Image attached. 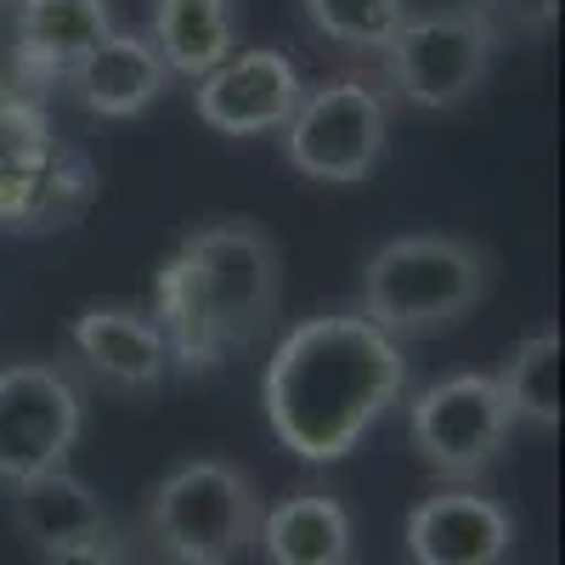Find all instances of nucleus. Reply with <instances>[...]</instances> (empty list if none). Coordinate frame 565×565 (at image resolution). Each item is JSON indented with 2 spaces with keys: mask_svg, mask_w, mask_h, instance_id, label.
I'll return each mask as SVG.
<instances>
[{
  "mask_svg": "<svg viewBox=\"0 0 565 565\" xmlns=\"http://www.w3.org/2000/svg\"><path fill=\"white\" fill-rule=\"evenodd\" d=\"M407 391L402 345L362 311L295 322L266 362V424L306 463H340Z\"/></svg>",
  "mask_w": 565,
  "mask_h": 565,
  "instance_id": "f257e3e1",
  "label": "nucleus"
},
{
  "mask_svg": "<svg viewBox=\"0 0 565 565\" xmlns=\"http://www.w3.org/2000/svg\"><path fill=\"white\" fill-rule=\"evenodd\" d=\"M282 300V255L260 221L215 215L193 226L159 266L153 322L164 334L170 367L215 373L249 351Z\"/></svg>",
  "mask_w": 565,
  "mask_h": 565,
  "instance_id": "f03ea898",
  "label": "nucleus"
},
{
  "mask_svg": "<svg viewBox=\"0 0 565 565\" xmlns=\"http://www.w3.org/2000/svg\"><path fill=\"white\" fill-rule=\"evenodd\" d=\"M492 289V255L469 238L447 232H407L373 249L362 271V317L385 328L391 340L402 334H447Z\"/></svg>",
  "mask_w": 565,
  "mask_h": 565,
  "instance_id": "7ed1b4c3",
  "label": "nucleus"
},
{
  "mask_svg": "<svg viewBox=\"0 0 565 565\" xmlns=\"http://www.w3.org/2000/svg\"><path fill=\"white\" fill-rule=\"evenodd\" d=\"M148 532L175 565H226L260 532L255 481L221 458L181 463L148 498Z\"/></svg>",
  "mask_w": 565,
  "mask_h": 565,
  "instance_id": "20e7f679",
  "label": "nucleus"
},
{
  "mask_svg": "<svg viewBox=\"0 0 565 565\" xmlns=\"http://www.w3.org/2000/svg\"><path fill=\"white\" fill-rule=\"evenodd\" d=\"M90 199L85 153L63 148L40 103L0 97V226L7 232H57Z\"/></svg>",
  "mask_w": 565,
  "mask_h": 565,
  "instance_id": "39448f33",
  "label": "nucleus"
},
{
  "mask_svg": "<svg viewBox=\"0 0 565 565\" xmlns=\"http://www.w3.org/2000/svg\"><path fill=\"white\" fill-rule=\"evenodd\" d=\"M380 57H385V79L402 90V103L424 114H447L481 90L498 57V29L476 7L407 12Z\"/></svg>",
  "mask_w": 565,
  "mask_h": 565,
  "instance_id": "423d86ee",
  "label": "nucleus"
},
{
  "mask_svg": "<svg viewBox=\"0 0 565 565\" xmlns=\"http://www.w3.org/2000/svg\"><path fill=\"white\" fill-rule=\"evenodd\" d=\"M391 108L367 79H322L300 90V108L282 125V159L295 175L322 186H356L385 159Z\"/></svg>",
  "mask_w": 565,
  "mask_h": 565,
  "instance_id": "0eeeda50",
  "label": "nucleus"
},
{
  "mask_svg": "<svg viewBox=\"0 0 565 565\" xmlns=\"http://www.w3.org/2000/svg\"><path fill=\"white\" fill-rule=\"evenodd\" d=\"M514 413L498 391V373H447L424 385L407 407V436L418 458L447 481H476L509 447Z\"/></svg>",
  "mask_w": 565,
  "mask_h": 565,
  "instance_id": "6e6552de",
  "label": "nucleus"
},
{
  "mask_svg": "<svg viewBox=\"0 0 565 565\" xmlns=\"http://www.w3.org/2000/svg\"><path fill=\"white\" fill-rule=\"evenodd\" d=\"M85 402L68 373L45 362L0 367V481L18 487L40 469H63L79 441Z\"/></svg>",
  "mask_w": 565,
  "mask_h": 565,
  "instance_id": "1a4fd4ad",
  "label": "nucleus"
},
{
  "mask_svg": "<svg viewBox=\"0 0 565 565\" xmlns=\"http://www.w3.org/2000/svg\"><path fill=\"white\" fill-rule=\"evenodd\" d=\"M300 68L271 52V45H255V52H232L226 63H215L193 103H199V119L221 136H271L289 125V114L300 108Z\"/></svg>",
  "mask_w": 565,
  "mask_h": 565,
  "instance_id": "9d476101",
  "label": "nucleus"
},
{
  "mask_svg": "<svg viewBox=\"0 0 565 565\" xmlns=\"http://www.w3.org/2000/svg\"><path fill=\"white\" fill-rule=\"evenodd\" d=\"M114 34L108 0H18L12 7V97L40 103L45 85L68 79V68L97 40Z\"/></svg>",
  "mask_w": 565,
  "mask_h": 565,
  "instance_id": "9b49d317",
  "label": "nucleus"
},
{
  "mask_svg": "<svg viewBox=\"0 0 565 565\" xmlns=\"http://www.w3.org/2000/svg\"><path fill=\"white\" fill-rule=\"evenodd\" d=\"M407 554L413 565H509L514 521L503 503L447 487L407 514Z\"/></svg>",
  "mask_w": 565,
  "mask_h": 565,
  "instance_id": "f8f14e48",
  "label": "nucleus"
},
{
  "mask_svg": "<svg viewBox=\"0 0 565 565\" xmlns=\"http://www.w3.org/2000/svg\"><path fill=\"white\" fill-rule=\"evenodd\" d=\"M74 90V103L97 119H136L141 108H153L170 85V68L164 57L153 52L148 34H108L97 40L90 52L68 68L63 79Z\"/></svg>",
  "mask_w": 565,
  "mask_h": 565,
  "instance_id": "ddd939ff",
  "label": "nucleus"
},
{
  "mask_svg": "<svg viewBox=\"0 0 565 565\" xmlns=\"http://www.w3.org/2000/svg\"><path fill=\"white\" fill-rule=\"evenodd\" d=\"M68 340H74L79 362L119 391H153L170 373L159 322L136 306H85L68 328Z\"/></svg>",
  "mask_w": 565,
  "mask_h": 565,
  "instance_id": "4468645a",
  "label": "nucleus"
},
{
  "mask_svg": "<svg viewBox=\"0 0 565 565\" xmlns=\"http://www.w3.org/2000/svg\"><path fill=\"white\" fill-rule=\"evenodd\" d=\"M12 526L40 554L103 548L108 543V509L79 476H68V469H40V476L12 487Z\"/></svg>",
  "mask_w": 565,
  "mask_h": 565,
  "instance_id": "2eb2a0df",
  "label": "nucleus"
},
{
  "mask_svg": "<svg viewBox=\"0 0 565 565\" xmlns=\"http://www.w3.org/2000/svg\"><path fill=\"white\" fill-rule=\"evenodd\" d=\"M148 40L170 74L204 79L238 52V0H153Z\"/></svg>",
  "mask_w": 565,
  "mask_h": 565,
  "instance_id": "dca6fc26",
  "label": "nucleus"
},
{
  "mask_svg": "<svg viewBox=\"0 0 565 565\" xmlns=\"http://www.w3.org/2000/svg\"><path fill=\"white\" fill-rule=\"evenodd\" d=\"M260 543L271 565H351V514L328 492H295L260 514Z\"/></svg>",
  "mask_w": 565,
  "mask_h": 565,
  "instance_id": "f3484780",
  "label": "nucleus"
},
{
  "mask_svg": "<svg viewBox=\"0 0 565 565\" xmlns=\"http://www.w3.org/2000/svg\"><path fill=\"white\" fill-rule=\"evenodd\" d=\"M498 391L514 413V424H537V430H554L559 424V334L554 328H537L514 345L509 367L498 373Z\"/></svg>",
  "mask_w": 565,
  "mask_h": 565,
  "instance_id": "a211bd4d",
  "label": "nucleus"
},
{
  "mask_svg": "<svg viewBox=\"0 0 565 565\" xmlns=\"http://www.w3.org/2000/svg\"><path fill=\"white\" fill-rule=\"evenodd\" d=\"M311 34L356 57H380L407 18V0H300Z\"/></svg>",
  "mask_w": 565,
  "mask_h": 565,
  "instance_id": "6ab92c4d",
  "label": "nucleus"
},
{
  "mask_svg": "<svg viewBox=\"0 0 565 565\" xmlns=\"http://www.w3.org/2000/svg\"><path fill=\"white\" fill-rule=\"evenodd\" d=\"M476 12L503 34H548L559 18V0H476Z\"/></svg>",
  "mask_w": 565,
  "mask_h": 565,
  "instance_id": "aec40b11",
  "label": "nucleus"
},
{
  "mask_svg": "<svg viewBox=\"0 0 565 565\" xmlns=\"http://www.w3.org/2000/svg\"><path fill=\"white\" fill-rule=\"evenodd\" d=\"M45 565H119L114 548H63V554H45Z\"/></svg>",
  "mask_w": 565,
  "mask_h": 565,
  "instance_id": "412c9836",
  "label": "nucleus"
},
{
  "mask_svg": "<svg viewBox=\"0 0 565 565\" xmlns=\"http://www.w3.org/2000/svg\"><path fill=\"white\" fill-rule=\"evenodd\" d=\"M12 7H18V0H0V18H7V12H12Z\"/></svg>",
  "mask_w": 565,
  "mask_h": 565,
  "instance_id": "4be33fe9",
  "label": "nucleus"
}]
</instances>
